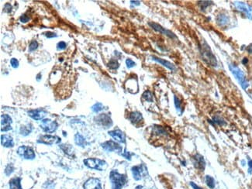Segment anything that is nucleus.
<instances>
[{
  "mask_svg": "<svg viewBox=\"0 0 252 189\" xmlns=\"http://www.w3.org/2000/svg\"><path fill=\"white\" fill-rule=\"evenodd\" d=\"M97 124L103 126L105 128H109L112 125V121L110 116L107 114H100L95 118Z\"/></svg>",
  "mask_w": 252,
  "mask_h": 189,
  "instance_id": "obj_9",
  "label": "nucleus"
},
{
  "mask_svg": "<svg viewBox=\"0 0 252 189\" xmlns=\"http://www.w3.org/2000/svg\"><path fill=\"white\" fill-rule=\"evenodd\" d=\"M205 181L206 183L207 186L210 189H213L215 188V180L213 177H211L209 175H206L205 177Z\"/></svg>",
  "mask_w": 252,
  "mask_h": 189,
  "instance_id": "obj_25",
  "label": "nucleus"
},
{
  "mask_svg": "<svg viewBox=\"0 0 252 189\" xmlns=\"http://www.w3.org/2000/svg\"><path fill=\"white\" fill-rule=\"evenodd\" d=\"M247 51L249 53H252V43H251L250 45L247 47Z\"/></svg>",
  "mask_w": 252,
  "mask_h": 189,
  "instance_id": "obj_43",
  "label": "nucleus"
},
{
  "mask_svg": "<svg viewBox=\"0 0 252 189\" xmlns=\"http://www.w3.org/2000/svg\"><path fill=\"white\" fill-rule=\"evenodd\" d=\"M121 155L123 156V157H124L125 158H126L127 160H131V154H130V152H127V151H125L124 153H123V154H121Z\"/></svg>",
  "mask_w": 252,
  "mask_h": 189,
  "instance_id": "obj_39",
  "label": "nucleus"
},
{
  "mask_svg": "<svg viewBox=\"0 0 252 189\" xmlns=\"http://www.w3.org/2000/svg\"><path fill=\"white\" fill-rule=\"evenodd\" d=\"M174 99H175V107H176V108H177L178 110H180V109H181V103H180L179 99H178L176 96L174 97Z\"/></svg>",
  "mask_w": 252,
  "mask_h": 189,
  "instance_id": "obj_36",
  "label": "nucleus"
},
{
  "mask_svg": "<svg viewBox=\"0 0 252 189\" xmlns=\"http://www.w3.org/2000/svg\"><path fill=\"white\" fill-rule=\"evenodd\" d=\"M109 134L116 141L119 142V143H125V142H126V136H125V134H124L123 132H122L121 130H112V131H109Z\"/></svg>",
  "mask_w": 252,
  "mask_h": 189,
  "instance_id": "obj_16",
  "label": "nucleus"
},
{
  "mask_svg": "<svg viewBox=\"0 0 252 189\" xmlns=\"http://www.w3.org/2000/svg\"><path fill=\"white\" fill-rule=\"evenodd\" d=\"M28 115L35 120H40L43 119V117L47 115V112L43 108H37V109L30 110L28 112Z\"/></svg>",
  "mask_w": 252,
  "mask_h": 189,
  "instance_id": "obj_13",
  "label": "nucleus"
},
{
  "mask_svg": "<svg viewBox=\"0 0 252 189\" xmlns=\"http://www.w3.org/2000/svg\"><path fill=\"white\" fill-rule=\"evenodd\" d=\"M248 167H249V173L252 172V160H249L248 161Z\"/></svg>",
  "mask_w": 252,
  "mask_h": 189,
  "instance_id": "obj_42",
  "label": "nucleus"
},
{
  "mask_svg": "<svg viewBox=\"0 0 252 189\" xmlns=\"http://www.w3.org/2000/svg\"><path fill=\"white\" fill-rule=\"evenodd\" d=\"M37 47H38L37 41H36V40H33V41H32L31 43H30V45H29V51H30V52L34 51H35V50L37 49Z\"/></svg>",
  "mask_w": 252,
  "mask_h": 189,
  "instance_id": "obj_30",
  "label": "nucleus"
},
{
  "mask_svg": "<svg viewBox=\"0 0 252 189\" xmlns=\"http://www.w3.org/2000/svg\"><path fill=\"white\" fill-rule=\"evenodd\" d=\"M84 189H102L100 181L96 178H90L84 185Z\"/></svg>",
  "mask_w": 252,
  "mask_h": 189,
  "instance_id": "obj_15",
  "label": "nucleus"
},
{
  "mask_svg": "<svg viewBox=\"0 0 252 189\" xmlns=\"http://www.w3.org/2000/svg\"><path fill=\"white\" fill-rule=\"evenodd\" d=\"M229 69L231 71V73L233 74V75L235 77V78L237 80L241 88L244 90H246L247 88L249 86V84H248V81H247L246 78L244 76V72L237 66L232 64H229Z\"/></svg>",
  "mask_w": 252,
  "mask_h": 189,
  "instance_id": "obj_3",
  "label": "nucleus"
},
{
  "mask_svg": "<svg viewBox=\"0 0 252 189\" xmlns=\"http://www.w3.org/2000/svg\"><path fill=\"white\" fill-rule=\"evenodd\" d=\"M142 97H143V99H145L148 102H151V103L153 102V94H152V93L150 91H145L143 93V94H142Z\"/></svg>",
  "mask_w": 252,
  "mask_h": 189,
  "instance_id": "obj_26",
  "label": "nucleus"
},
{
  "mask_svg": "<svg viewBox=\"0 0 252 189\" xmlns=\"http://www.w3.org/2000/svg\"><path fill=\"white\" fill-rule=\"evenodd\" d=\"M17 153L20 157L26 160H33L36 157L34 150L31 147H29L26 146H22L19 147Z\"/></svg>",
  "mask_w": 252,
  "mask_h": 189,
  "instance_id": "obj_6",
  "label": "nucleus"
},
{
  "mask_svg": "<svg viewBox=\"0 0 252 189\" xmlns=\"http://www.w3.org/2000/svg\"><path fill=\"white\" fill-rule=\"evenodd\" d=\"M234 5L236 6L237 8L240 10V11H241V12H244V13L246 14L247 16H248L249 19H252V10H251V8H250L249 6H247L245 3H244V2H236L234 3Z\"/></svg>",
  "mask_w": 252,
  "mask_h": 189,
  "instance_id": "obj_18",
  "label": "nucleus"
},
{
  "mask_svg": "<svg viewBox=\"0 0 252 189\" xmlns=\"http://www.w3.org/2000/svg\"><path fill=\"white\" fill-rule=\"evenodd\" d=\"M101 146L107 152H122V147L117 143L112 141V140H109V141L104 142L103 144H101Z\"/></svg>",
  "mask_w": 252,
  "mask_h": 189,
  "instance_id": "obj_11",
  "label": "nucleus"
},
{
  "mask_svg": "<svg viewBox=\"0 0 252 189\" xmlns=\"http://www.w3.org/2000/svg\"><path fill=\"white\" fill-rule=\"evenodd\" d=\"M40 127L46 133H54L57 130V123L55 121H52L48 119H45L41 121Z\"/></svg>",
  "mask_w": 252,
  "mask_h": 189,
  "instance_id": "obj_8",
  "label": "nucleus"
},
{
  "mask_svg": "<svg viewBox=\"0 0 252 189\" xmlns=\"http://www.w3.org/2000/svg\"><path fill=\"white\" fill-rule=\"evenodd\" d=\"M44 35H45L46 37L47 38H54V37H57V34L55 33H53V32H46L44 33Z\"/></svg>",
  "mask_w": 252,
  "mask_h": 189,
  "instance_id": "obj_37",
  "label": "nucleus"
},
{
  "mask_svg": "<svg viewBox=\"0 0 252 189\" xmlns=\"http://www.w3.org/2000/svg\"><path fill=\"white\" fill-rule=\"evenodd\" d=\"M85 165L91 169L98 170V171H104L107 168V163L103 160L98 158H88L83 160Z\"/></svg>",
  "mask_w": 252,
  "mask_h": 189,
  "instance_id": "obj_4",
  "label": "nucleus"
},
{
  "mask_svg": "<svg viewBox=\"0 0 252 189\" xmlns=\"http://www.w3.org/2000/svg\"><path fill=\"white\" fill-rule=\"evenodd\" d=\"M75 142L78 146H80L82 147H85L86 146V141H85V139L82 136L81 134H79V133L75 134Z\"/></svg>",
  "mask_w": 252,
  "mask_h": 189,
  "instance_id": "obj_22",
  "label": "nucleus"
},
{
  "mask_svg": "<svg viewBox=\"0 0 252 189\" xmlns=\"http://www.w3.org/2000/svg\"><path fill=\"white\" fill-rule=\"evenodd\" d=\"M213 122H214V123H217V124L220 125V126L225 124L224 120H223V119H221L220 117H218V116H215L214 118H213Z\"/></svg>",
  "mask_w": 252,
  "mask_h": 189,
  "instance_id": "obj_32",
  "label": "nucleus"
},
{
  "mask_svg": "<svg viewBox=\"0 0 252 189\" xmlns=\"http://www.w3.org/2000/svg\"><path fill=\"white\" fill-rule=\"evenodd\" d=\"M151 58H152V60H153V61H156V62H158V63L161 64H162L163 66H165V67H167L168 69L171 70V71H175V65H174L172 63H171V62H169V61H166V60H165V59H162V58H159V57H156V56H151Z\"/></svg>",
  "mask_w": 252,
  "mask_h": 189,
  "instance_id": "obj_19",
  "label": "nucleus"
},
{
  "mask_svg": "<svg viewBox=\"0 0 252 189\" xmlns=\"http://www.w3.org/2000/svg\"><path fill=\"white\" fill-rule=\"evenodd\" d=\"M217 23H219V25L220 26H225L226 24H227L229 23V17L225 14H220L219 15L217 18Z\"/></svg>",
  "mask_w": 252,
  "mask_h": 189,
  "instance_id": "obj_23",
  "label": "nucleus"
},
{
  "mask_svg": "<svg viewBox=\"0 0 252 189\" xmlns=\"http://www.w3.org/2000/svg\"><path fill=\"white\" fill-rule=\"evenodd\" d=\"M211 3H212V2H209V1H200V2H199V6H200L201 10H206V7H208L209 6H210Z\"/></svg>",
  "mask_w": 252,
  "mask_h": 189,
  "instance_id": "obj_29",
  "label": "nucleus"
},
{
  "mask_svg": "<svg viewBox=\"0 0 252 189\" xmlns=\"http://www.w3.org/2000/svg\"><path fill=\"white\" fill-rule=\"evenodd\" d=\"M148 24H149V26H151L152 29H154L155 31L159 32V33H161L162 34L166 35L167 37H168L170 38H172V39H173V38H176V36H175L172 32L167 30L165 28H164L163 26H162L158 23H156L154 22H150Z\"/></svg>",
  "mask_w": 252,
  "mask_h": 189,
  "instance_id": "obj_10",
  "label": "nucleus"
},
{
  "mask_svg": "<svg viewBox=\"0 0 252 189\" xmlns=\"http://www.w3.org/2000/svg\"><path fill=\"white\" fill-rule=\"evenodd\" d=\"M66 47H67V44L64 41L59 42V43L57 44V49L58 50V51H63V50L66 49Z\"/></svg>",
  "mask_w": 252,
  "mask_h": 189,
  "instance_id": "obj_33",
  "label": "nucleus"
},
{
  "mask_svg": "<svg viewBox=\"0 0 252 189\" xmlns=\"http://www.w3.org/2000/svg\"><path fill=\"white\" fill-rule=\"evenodd\" d=\"M1 144L4 147H12L14 146V142L12 136L9 135L1 136Z\"/></svg>",
  "mask_w": 252,
  "mask_h": 189,
  "instance_id": "obj_20",
  "label": "nucleus"
},
{
  "mask_svg": "<svg viewBox=\"0 0 252 189\" xmlns=\"http://www.w3.org/2000/svg\"><path fill=\"white\" fill-rule=\"evenodd\" d=\"M11 9H12V6H11V5H10V4H9V3H6V4L5 5L4 10L6 11V12H11Z\"/></svg>",
  "mask_w": 252,
  "mask_h": 189,
  "instance_id": "obj_40",
  "label": "nucleus"
},
{
  "mask_svg": "<svg viewBox=\"0 0 252 189\" xmlns=\"http://www.w3.org/2000/svg\"><path fill=\"white\" fill-rule=\"evenodd\" d=\"M20 177H15L12 178L10 181V189H22L21 185H20Z\"/></svg>",
  "mask_w": 252,
  "mask_h": 189,
  "instance_id": "obj_21",
  "label": "nucleus"
},
{
  "mask_svg": "<svg viewBox=\"0 0 252 189\" xmlns=\"http://www.w3.org/2000/svg\"><path fill=\"white\" fill-rule=\"evenodd\" d=\"M135 189H144V188L143 187V186H141V185H138V186H137V187L135 188Z\"/></svg>",
  "mask_w": 252,
  "mask_h": 189,
  "instance_id": "obj_45",
  "label": "nucleus"
},
{
  "mask_svg": "<svg viewBox=\"0 0 252 189\" xmlns=\"http://www.w3.org/2000/svg\"><path fill=\"white\" fill-rule=\"evenodd\" d=\"M32 126L31 124H27L26 126H22L20 128V133L23 136H27L31 133Z\"/></svg>",
  "mask_w": 252,
  "mask_h": 189,
  "instance_id": "obj_24",
  "label": "nucleus"
},
{
  "mask_svg": "<svg viewBox=\"0 0 252 189\" xmlns=\"http://www.w3.org/2000/svg\"><path fill=\"white\" fill-rule=\"evenodd\" d=\"M248 58H246V57H245V58H244V59H243V61H242V63L244 64H246L247 63H248Z\"/></svg>",
  "mask_w": 252,
  "mask_h": 189,
  "instance_id": "obj_44",
  "label": "nucleus"
},
{
  "mask_svg": "<svg viewBox=\"0 0 252 189\" xmlns=\"http://www.w3.org/2000/svg\"><path fill=\"white\" fill-rule=\"evenodd\" d=\"M131 171H132L134 178L136 181H140V180H141L143 177H145L148 174V170H147V168L144 164L134 166V167L132 168Z\"/></svg>",
  "mask_w": 252,
  "mask_h": 189,
  "instance_id": "obj_5",
  "label": "nucleus"
},
{
  "mask_svg": "<svg viewBox=\"0 0 252 189\" xmlns=\"http://www.w3.org/2000/svg\"><path fill=\"white\" fill-rule=\"evenodd\" d=\"M12 119L9 115L3 114L1 116V131L6 132L12 129L11 127Z\"/></svg>",
  "mask_w": 252,
  "mask_h": 189,
  "instance_id": "obj_12",
  "label": "nucleus"
},
{
  "mask_svg": "<svg viewBox=\"0 0 252 189\" xmlns=\"http://www.w3.org/2000/svg\"><path fill=\"white\" fill-rule=\"evenodd\" d=\"M199 51H200L202 58H203V61H205L206 63L208 64L210 66H213V67L217 66V58H216V57L213 53L210 47L207 44L206 42L204 41L202 43V45L199 47Z\"/></svg>",
  "mask_w": 252,
  "mask_h": 189,
  "instance_id": "obj_1",
  "label": "nucleus"
},
{
  "mask_svg": "<svg viewBox=\"0 0 252 189\" xmlns=\"http://www.w3.org/2000/svg\"><path fill=\"white\" fill-rule=\"evenodd\" d=\"M109 179L112 185V189H122L124 185L126 184L127 177L125 174H122L113 170L110 172Z\"/></svg>",
  "mask_w": 252,
  "mask_h": 189,
  "instance_id": "obj_2",
  "label": "nucleus"
},
{
  "mask_svg": "<svg viewBox=\"0 0 252 189\" xmlns=\"http://www.w3.org/2000/svg\"><path fill=\"white\" fill-rule=\"evenodd\" d=\"M13 170H14V168H13V166H12V163H10V164L7 165L6 169H5V174H6L7 176H10V174L13 172Z\"/></svg>",
  "mask_w": 252,
  "mask_h": 189,
  "instance_id": "obj_31",
  "label": "nucleus"
},
{
  "mask_svg": "<svg viewBox=\"0 0 252 189\" xmlns=\"http://www.w3.org/2000/svg\"><path fill=\"white\" fill-rule=\"evenodd\" d=\"M29 20H30V18L28 17L26 15H22L21 16H20V20L21 23H27L28 21H29Z\"/></svg>",
  "mask_w": 252,
  "mask_h": 189,
  "instance_id": "obj_38",
  "label": "nucleus"
},
{
  "mask_svg": "<svg viewBox=\"0 0 252 189\" xmlns=\"http://www.w3.org/2000/svg\"><path fill=\"white\" fill-rule=\"evenodd\" d=\"M108 67L110 69H112V70H116L120 67V64H119L118 61H116V60L112 59L108 63Z\"/></svg>",
  "mask_w": 252,
  "mask_h": 189,
  "instance_id": "obj_27",
  "label": "nucleus"
},
{
  "mask_svg": "<svg viewBox=\"0 0 252 189\" xmlns=\"http://www.w3.org/2000/svg\"><path fill=\"white\" fill-rule=\"evenodd\" d=\"M126 67H128V68H132V67H134L136 65V63L133 60L128 58V59L126 60Z\"/></svg>",
  "mask_w": 252,
  "mask_h": 189,
  "instance_id": "obj_34",
  "label": "nucleus"
},
{
  "mask_svg": "<svg viewBox=\"0 0 252 189\" xmlns=\"http://www.w3.org/2000/svg\"><path fill=\"white\" fill-rule=\"evenodd\" d=\"M190 185H191V187L193 189H203L201 187L198 186L196 184H195L194 182H192V181H191V182H190Z\"/></svg>",
  "mask_w": 252,
  "mask_h": 189,
  "instance_id": "obj_41",
  "label": "nucleus"
},
{
  "mask_svg": "<svg viewBox=\"0 0 252 189\" xmlns=\"http://www.w3.org/2000/svg\"><path fill=\"white\" fill-rule=\"evenodd\" d=\"M10 64H11V66L13 68H17L19 67V64H20L18 60L16 59V58H12V59L10 60Z\"/></svg>",
  "mask_w": 252,
  "mask_h": 189,
  "instance_id": "obj_35",
  "label": "nucleus"
},
{
  "mask_svg": "<svg viewBox=\"0 0 252 189\" xmlns=\"http://www.w3.org/2000/svg\"><path fill=\"white\" fill-rule=\"evenodd\" d=\"M129 119L133 124L139 126L143 122V116L139 112H131L129 115Z\"/></svg>",
  "mask_w": 252,
  "mask_h": 189,
  "instance_id": "obj_14",
  "label": "nucleus"
},
{
  "mask_svg": "<svg viewBox=\"0 0 252 189\" xmlns=\"http://www.w3.org/2000/svg\"><path fill=\"white\" fill-rule=\"evenodd\" d=\"M193 163L195 165V168L197 169L200 170V171H203L204 168H205V160H204V158L202 155L200 154H195V156H193Z\"/></svg>",
  "mask_w": 252,
  "mask_h": 189,
  "instance_id": "obj_17",
  "label": "nucleus"
},
{
  "mask_svg": "<svg viewBox=\"0 0 252 189\" xmlns=\"http://www.w3.org/2000/svg\"><path fill=\"white\" fill-rule=\"evenodd\" d=\"M61 142V138L57 136H51V135H43L40 136L37 140V143L39 144H46V145H53L57 144Z\"/></svg>",
  "mask_w": 252,
  "mask_h": 189,
  "instance_id": "obj_7",
  "label": "nucleus"
},
{
  "mask_svg": "<svg viewBox=\"0 0 252 189\" xmlns=\"http://www.w3.org/2000/svg\"><path fill=\"white\" fill-rule=\"evenodd\" d=\"M103 108H104V106H103V105L102 104V103H96L94 105H93V107H92V110H93L94 112H96L97 113V112H100V111L103 110Z\"/></svg>",
  "mask_w": 252,
  "mask_h": 189,
  "instance_id": "obj_28",
  "label": "nucleus"
}]
</instances>
